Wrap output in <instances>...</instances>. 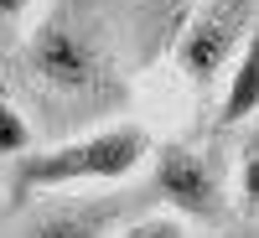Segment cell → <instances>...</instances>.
Segmentation results:
<instances>
[{"label":"cell","mask_w":259,"mask_h":238,"mask_svg":"<svg viewBox=\"0 0 259 238\" xmlns=\"http://www.w3.org/2000/svg\"><path fill=\"white\" fill-rule=\"evenodd\" d=\"M150 129L135 119H114L99 129H83L73 140H57L47 150H26L11 161V202L26 207L31 197H52V192H109L124 186L135 171L150 166Z\"/></svg>","instance_id":"cell-1"},{"label":"cell","mask_w":259,"mask_h":238,"mask_svg":"<svg viewBox=\"0 0 259 238\" xmlns=\"http://www.w3.org/2000/svg\"><path fill=\"white\" fill-rule=\"evenodd\" d=\"M145 192H150L156 212H166L177 223H202V228L228 223V207H233V186H228L223 161L202 145H187V140H166L150 150Z\"/></svg>","instance_id":"cell-2"},{"label":"cell","mask_w":259,"mask_h":238,"mask_svg":"<svg viewBox=\"0 0 259 238\" xmlns=\"http://www.w3.org/2000/svg\"><path fill=\"white\" fill-rule=\"evenodd\" d=\"M26 68H31V78L41 83V88L57 93V99H94V93H109V83H114L99 36L83 26L68 6L47 11L31 26V36H26Z\"/></svg>","instance_id":"cell-3"},{"label":"cell","mask_w":259,"mask_h":238,"mask_svg":"<svg viewBox=\"0 0 259 238\" xmlns=\"http://www.w3.org/2000/svg\"><path fill=\"white\" fill-rule=\"evenodd\" d=\"M150 192L145 186H109V192H52L31 197L11 238H119L135 218H145Z\"/></svg>","instance_id":"cell-4"},{"label":"cell","mask_w":259,"mask_h":238,"mask_svg":"<svg viewBox=\"0 0 259 238\" xmlns=\"http://www.w3.org/2000/svg\"><path fill=\"white\" fill-rule=\"evenodd\" d=\"M254 21H259V0H197L177 26V41H171L177 73L197 93H207L244 52Z\"/></svg>","instance_id":"cell-5"},{"label":"cell","mask_w":259,"mask_h":238,"mask_svg":"<svg viewBox=\"0 0 259 238\" xmlns=\"http://www.w3.org/2000/svg\"><path fill=\"white\" fill-rule=\"evenodd\" d=\"M259 114V21L244 41V52L233 57L228 68V88H223V104H218V124L233 129V124H249Z\"/></svg>","instance_id":"cell-6"},{"label":"cell","mask_w":259,"mask_h":238,"mask_svg":"<svg viewBox=\"0 0 259 238\" xmlns=\"http://www.w3.org/2000/svg\"><path fill=\"white\" fill-rule=\"evenodd\" d=\"M228 186H233L239 212H254V218H259V124H249L244 140H239V150H233Z\"/></svg>","instance_id":"cell-7"},{"label":"cell","mask_w":259,"mask_h":238,"mask_svg":"<svg viewBox=\"0 0 259 238\" xmlns=\"http://www.w3.org/2000/svg\"><path fill=\"white\" fill-rule=\"evenodd\" d=\"M26 150H36L31 145V119L16 109V99L0 93V161H21Z\"/></svg>","instance_id":"cell-8"},{"label":"cell","mask_w":259,"mask_h":238,"mask_svg":"<svg viewBox=\"0 0 259 238\" xmlns=\"http://www.w3.org/2000/svg\"><path fill=\"white\" fill-rule=\"evenodd\" d=\"M119 238H192V233H187V223L166 218V212H145V218H135Z\"/></svg>","instance_id":"cell-9"},{"label":"cell","mask_w":259,"mask_h":238,"mask_svg":"<svg viewBox=\"0 0 259 238\" xmlns=\"http://www.w3.org/2000/svg\"><path fill=\"white\" fill-rule=\"evenodd\" d=\"M192 6H197V0H150V11H156V21H161V26H182Z\"/></svg>","instance_id":"cell-10"},{"label":"cell","mask_w":259,"mask_h":238,"mask_svg":"<svg viewBox=\"0 0 259 238\" xmlns=\"http://www.w3.org/2000/svg\"><path fill=\"white\" fill-rule=\"evenodd\" d=\"M197 238H259L254 223H218V228H202Z\"/></svg>","instance_id":"cell-11"},{"label":"cell","mask_w":259,"mask_h":238,"mask_svg":"<svg viewBox=\"0 0 259 238\" xmlns=\"http://www.w3.org/2000/svg\"><path fill=\"white\" fill-rule=\"evenodd\" d=\"M31 6H36V0H0V26H16V21H26Z\"/></svg>","instance_id":"cell-12"}]
</instances>
